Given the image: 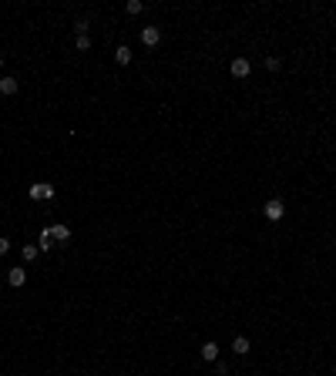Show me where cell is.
Masks as SVG:
<instances>
[{
	"label": "cell",
	"instance_id": "12",
	"mask_svg": "<svg viewBox=\"0 0 336 376\" xmlns=\"http://www.w3.org/2000/svg\"><path fill=\"white\" fill-rule=\"evenodd\" d=\"M37 252H40L37 245H24V259H27V262H34V259H37Z\"/></svg>",
	"mask_w": 336,
	"mask_h": 376
},
{
	"label": "cell",
	"instance_id": "11",
	"mask_svg": "<svg viewBox=\"0 0 336 376\" xmlns=\"http://www.w3.org/2000/svg\"><path fill=\"white\" fill-rule=\"evenodd\" d=\"M124 10H128V14H141V10H145V3H141V0H128V3H124Z\"/></svg>",
	"mask_w": 336,
	"mask_h": 376
},
{
	"label": "cell",
	"instance_id": "16",
	"mask_svg": "<svg viewBox=\"0 0 336 376\" xmlns=\"http://www.w3.org/2000/svg\"><path fill=\"white\" fill-rule=\"evenodd\" d=\"M7 252H10V242H7V238L0 235V256H7Z\"/></svg>",
	"mask_w": 336,
	"mask_h": 376
},
{
	"label": "cell",
	"instance_id": "5",
	"mask_svg": "<svg viewBox=\"0 0 336 376\" xmlns=\"http://www.w3.org/2000/svg\"><path fill=\"white\" fill-rule=\"evenodd\" d=\"M7 282H10L14 289H20V286L27 282V272H24V269H10V272H7Z\"/></svg>",
	"mask_w": 336,
	"mask_h": 376
},
{
	"label": "cell",
	"instance_id": "17",
	"mask_svg": "<svg viewBox=\"0 0 336 376\" xmlns=\"http://www.w3.org/2000/svg\"><path fill=\"white\" fill-rule=\"evenodd\" d=\"M0 67H3V58H0Z\"/></svg>",
	"mask_w": 336,
	"mask_h": 376
},
{
	"label": "cell",
	"instance_id": "6",
	"mask_svg": "<svg viewBox=\"0 0 336 376\" xmlns=\"http://www.w3.org/2000/svg\"><path fill=\"white\" fill-rule=\"evenodd\" d=\"M17 78H10V74H7V78H0V94H17Z\"/></svg>",
	"mask_w": 336,
	"mask_h": 376
},
{
	"label": "cell",
	"instance_id": "14",
	"mask_svg": "<svg viewBox=\"0 0 336 376\" xmlns=\"http://www.w3.org/2000/svg\"><path fill=\"white\" fill-rule=\"evenodd\" d=\"M266 67H269V71H279V67H282V60H279V58H266Z\"/></svg>",
	"mask_w": 336,
	"mask_h": 376
},
{
	"label": "cell",
	"instance_id": "7",
	"mask_svg": "<svg viewBox=\"0 0 336 376\" xmlns=\"http://www.w3.org/2000/svg\"><path fill=\"white\" fill-rule=\"evenodd\" d=\"M202 359H205V363H215V359H218V343H205V346H202Z\"/></svg>",
	"mask_w": 336,
	"mask_h": 376
},
{
	"label": "cell",
	"instance_id": "9",
	"mask_svg": "<svg viewBox=\"0 0 336 376\" xmlns=\"http://www.w3.org/2000/svg\"><path fill=\"white\" fill-rule=\"evenodd\" d=\"M115 60H118L121 67H124V64H131V47H124V44H121V47L115 51Z\"/></svg>",
	"mask_w": 336,
	"mask_h": 376
},
{
	"label": "cell",
	"instance_id": "1",
	"mask_svg": "<svg viewBox=\"0 0 336 376\" xmlns=\"http://www.w3.org/2000/svg\"><path fill=\"white\" fill-rule=\"evenodd\" d=\"M262 215H266V222H282V215H286V205L279 202V198H269V202L262 205Z\"/></svg>",
	"mask_w": 336,
	"mask_h": 376
},
{
	"label": "cell",
	"instance_id": "15",
	"mask_svg": "<svg viewBox=\"0 0 336 376\" xmlns=\"http://www.w3.org/2000/svg\"><path fill=\"white\" fill-rule=\"evenodd\" d=\"M74 30H78V37H81V34H88V20H78V24H74Z\"/></svg>",
	"mask_w": 336,
	"mask_h": 376
},
{
	"label": "cell",
	"instance_id": "3",
	"mask_svg": "<svg viewBox=\"0 0 336 376\" xmlns=\"http://www.w3.org/2000/svg\"><path fill=\"white\" fill-rule=\"evenodd\" d=\"M158 40H161V30L158 27H141V44L145 47H155Z\"/></svg>",
	"mask_w": 336,
	"mask_h": 376
},
{
	"label": "cell",
	"instance_id": "8",
	"mask_svg": "<svg viewBox=\"0 0 336 376\" xmlns=\"http://www.w3.org/2000/svg\"><path fill=\"white\" fill-rule=\"evenodd\" d=\"M232 353L245 356V353H249V339H245V336H236V339H232Z\"/></svg>",
	"mask_w": 336,
	"mask_h": 376
},
{
	"label": "cell",
	"instance_id": "4",
	"mask_svg": "<svg viewBox=\"0 0 336 376\" xmlns=\"http://www.w3.org/2000/svg\"><path fill=\"white\" fill-rule=\"evenodd\" d=\"M31 198H54V188L47 181H37V185H31Z\"/></svg>",
	"mask_w": 336,
	"mask_h": 376
},
{
	"label": "cell",
	"instance_id": "2",
	"mask_svg": "<svg viewBox=\"0 0 336 376\" xmlns=\"http://www.w3.org/2000/svg\"><path fill=\"white\" fill-rule=\"evenodd\" d=\"M229 71H232V78H249V71H252V64L245 58H236L232 64H229Z\"/></svg>",
	"mask_w": 336,
	"mask_h": 376
},
{
	"label": "cell",
	"instance_id": "13",
	"mask_svg": "<svg viewBox=\"0 0 336 376\" xmlns=\"http://www.w3.org/2000/svg\"><path fill=\"white\" fill-rule=\"evenodd\" d=\"M88 47H91V34H81L78 37V51H88Z\"/></svg>",
	"mask_w": 336,
	"mask_h": 376
},
{
	"label": "cell",
	"instance_id": "10",
	"mask_svg": "<svg viewBox=\"0 0 336 376\" xmlns=\"http://www.w3.org/2000/svg\"><path fill=\"white\" fill-rule=\"evenodd\" d=\"M51 235H54L58 242H67V238H71V229H67V225H54V229H51Z\"/></svg>",
	"mask_w": 336,
	"mask_h": 376
}]
</instances>
